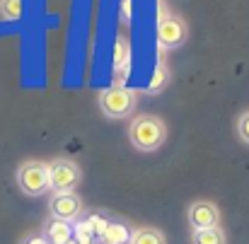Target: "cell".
I'll return each mask as SVG.
<instances>
[{"label": "cell", "instance_id": "obj_11", "mask_svg": "<svg viewBox=\"0 0 249 244\" xmlns=\"http://www.w3.org/2000/svg\"><path fill=\"white\" fill-rule=\"evenodd\" d=\"M169 80H172V73L167 68L165 56H160L158 58V66H155V73H153V78H150L148 87H145V94H160V92H165Z\"/></svg>", "mask_w": 249, "mask_h": 244}, {"label": "cell", "instance_id": "obj_14", "mask_svg": "<svg viewBox=\"0 0 249 244\" xmlns=\"http://www.w3.org/2000/svg\"><path fill=\"white\" fill-rule=\"evenodd\" d=\"M24 12V2L22 0H0V17L5 22H19Z\"/></svg>", "mask_w": 249, "mask_h": 244}, {"label": "cell", "instance_id": "obj_17", "mask_svg": "<svg viewBox=\"0 0 249 244\" xmlns=\"http://www.w3.org/2000/svg\"><path fill=\"white\" fill-rule=\"evenodd\" d=\"M22 244H49V242H46L41 235H32V237H27V240H24Z\"/></svg>", "mask_w": 249, "mask_h": 244}, {"label": "cell", "instance_id": "obj_3", "mask_svg": "<svg viewBox=\"0 0 249 244\" xmlns=\"http://www.w3.org/2000/svg\"><path fill=\"white\" fill-rule=\"evenodd\" d=\"M15 179H17V186L24 196H32V198H39L44 193H49V164L41 162V160H27L17 167L15 172Z\"/></svg>", "mask_w": 249, "mask_h": 244}, {"label": "cell", "instance_id": "obj_1", "mask_svg": "<svg viewBox=\"0 0 249 244\" xmlns=\"http://www.w3.org/2000/svg\"><path fill=\"white\" fill-rule=\"evenodd\" d=\"M128 140L141 153H155L165 145L167 123L155 114H138L136 119H131Z\"/></svg>", "mask_w": 249, "mask_h": 244}, {"label": "cell", "instance_id": "obj_12", "mask_svg": "<svg viewBox=\"0 0 249 244\" xmlns=\"http://www.w3.org/2000/svg\"><path fill=\"white\" fill-rule=\"evenodd\" d=\"M191 244H228V235L220 225L208 230H191Z\"/></svg>", "mask_w": 249, "mask_h": 244}, {"label": "cell", "instance_id": "obj_2", "mask_svg": "<svg viewBox=\"0 0 249 244\" xmlns=\"http://www.w3.org/2000/svg\"><path fill=\"white\" fill-rule=\"evenodd\" d=\"M136 99H138V94L133 89H128V87H114V85L99 89V94H97L99 111L107 119H116V121L119 119H128L136 111V104H138Z\"/></svg>", "mask_w": 249, "mask_h": 244}, {"label": "cell", "instance_id": "obj_15", "mask_svg": "<svg viewBox=\"0 0 249 244\" xmlns=\"http://www.w3.org/2000/svg\"><path fill=\"white\" fill-rule=\"evenodd\" d=\"M235 131H237V138H240L245 145H249V109L247 111H242V114L237 116Z\"/></svg>", "mask_w": 249, "mask_h": 244}, {"label": "cell", "instance_id": "obj_7", "mask_svg": "<svg viewBox=\"0 0 249 244\" xmlns=\"http://www.w3.org/2000/svg\"><path fill=\"white\" fill-rule=\"evenodd\" d=\"M186 218H189V225L191 230H208V227H218L220 225V208L213 203V201H194L186 210Z\"/></svg>", "mask_w": 249, "mask_h": 244}, {"label": "cell", "instance_id": "obj_18", "mask_svg": "<svg viewBox=\"0 0 249 244\" xmlns=\"http://www.w3.org/2000/svg\"><path fill=\"white\" fill-rule=\"evenodd\" d=\"M97 244H99V242H97Z\"/></svg>", "mask_w": 249, "mask_h": 244}, {"label": "cell", "instance_id": "obj_6", "mask_svg": "<svg viewBox=\"0 0 249 244\" xmlns=\"http://www.w3.org/2000/svg\"><path fill=\"white\" fill-rule=\"evenodd\" d=\"M49 210H51V218L73 225V223L83 215L85 203L75 191H71V193H53V198H51V203H49Z\"/></svg>", "mask_w": 249, "mask_h": 244}, {"label": "cell", "instance_id": "obj_8", "mask_svg": "<svg viewBox=\"0 0 249 244\" xmlns=\"http://www.w3.org/2000/svg\"><path fill=\"white\" fill-rule=\"evenodd\" d=\"M133 68V46L131 39L126 34L116 36V46H114V87H124L126 78L131 75Z\"/></svg>", "mask_w": 249, "mask_h": 244}, {"label": "cell", "instance_id": "obj_13", "mask_svg": "<svg viewBox=\"0 0 249 244\" xmlns=\"http://www.w3.org/2000/svg\"><path fill=\"white\" fill-rule=\"evenodd\" d=\"M128 244H167V240H165V235H162V230L145 225V227H136L133 230Z\"/></svg>", "mask_w": 249, "mask_h": 244}, {"label": "cell", "instance_id": "obj_4", "mask_svg": "<svg viewBox=\"0 0 249 244\" xmlns=\"http://www.w3.org/2000/svg\"><path fill=\"white\" fill-rule=\"evenodd\" d=\"M46 164H49V189L53 193H71L83 181L80 164L71 157H56L53 162Z\"/></svg>", "mask_w": 249, "mask_h": 244}, {"label": "cell", "instance_id": "obj_9", "mask_svg": "<svg viewBox=\"0 0 249 244\" xmlns=\"http://www.w3.org/2000/svg\"><path fill=\"white\" fill-rule=\"evenodd\" d=\"M41 237L49 244H68V242H73V225L51 218V220L44 225V235H41Z\"/></svg>", "mask_w": 249, "mask_h": 244}, {"label": "cell", "instance_id": "obj_16", "mask_svg": "<svg viewBox=\"0 0 249 244\" xmlns=\"http://www.w3.org/2000/svg\"><path fill=\"white\" fill-rule=\"evenodd\" d=\"M121 22L124 24H131L133 22V0H121Z\"/></svg>", "mask_w": 249, "mask_h": 244}, {"label": "cell", "instance_id": "obj_5", "mask_svg": "<svg viewBox=\"0 0 249 244\" xmlns=\"http://www.w3.org/2000/svg\"><path fill=\"white\" fill-rule=\"evenodd\" d=\"M189 39V24L184 22V17L174 15V12H165L160 15V22H158V44L160 49H179L184 46Z\"/></svg>", "mask_w": 249, "mask_h": 244}, {"label": "cell", "instance_id": "obj_10", "mask_svg": "<svg viewBox=\"0 0 249 244\" xmlns=\"http://www.w3.org/2000/svg\"><path fill=\"white\" fill-rule=\"evenodd\" d=\"M131 235H133V230L126 223L109 220L104 232L99 235V244H128L131 242Z\"/></svg>", "mask_w": 249, "mask_h": 244}]
</instances>
